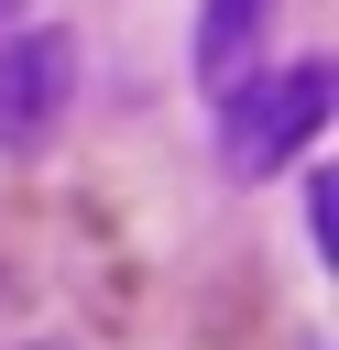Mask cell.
Listing matches in <instances>:
<instances>
[{
  "label": "cell",
  "mask_w": 339,
  "mask_h": 350,
  "mask_svg": "<svg viewBox=\"0 0 339 350\" xmlns=\"http://www.w3.org/2000/svg\"><path fill=\"white\" fill-rule=\"evenodd\" d=\"M66 98H77V44H66L55 22L11 33V44H0V153H33V142L66 120Z\"/></svg>",
  "instance_id": "2"
},
{
  "label": "cell",
  "mask_w": 339,
  "mask_h": 350,
  "mask_svg": "<svg viewBox=\"0 0 339 350\" xmlns=\"http://www.w3.org/2000/svg\"><path fill=\"white\" fill-rule=\"evenodd\" d=\"M262 22H273V0H208V11H197V77H208L219 98L252 77V44H262Z\"/></svg>",
  "instance_id": "3"
},
{
  "label": "cell",
  "mask_w": 339,
  "mask_h": 350,
  "mask_svg": "<svg viewBox=\"0 0 339 350\" xmlns=\"http://www.w3.org/2000/svg\"><path fill=\"white\" fill-rule=\"evenodd\" d=\"M328 109H339V77H328V66L252 77V88H230V109H219V164H230L241 186H262V175H284V164L328 131Z\"/></svg>",
  "instance_id": "1"
}]
</instances>
